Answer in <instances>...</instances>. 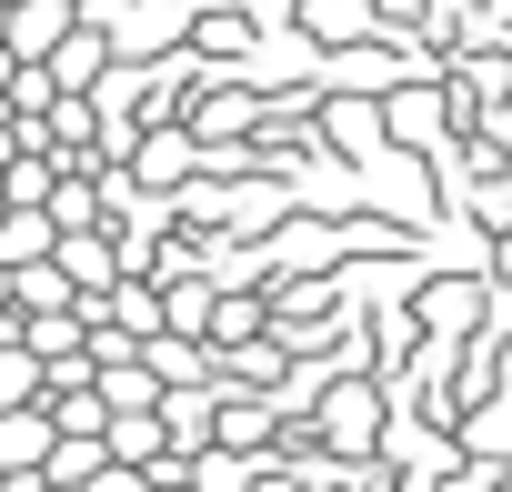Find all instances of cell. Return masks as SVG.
Segmentation results:
<instances>
[{
    "label": "cell",
    "mask_w": 512,
    "mask_h": 492,
    "mask_svg": "<svg viewBox=\"0 0 512 492\" xmlns=\"http://www.w3.org/2000/svg\"><path fill=\"white\" fill-rule=\"evenodd\" d=\"M51 452H61V422L51 412H11V422H0V472H11V482H41Z\"/></svg>",
    "instance_id": "cell-2"
},
{
    "label": "cell",
    "mask_w": 512,
    "mask_h": 492,
    "mask_svg": "<svg viewBox=\"0 0 512 492\" xmlns=\"http://www.w3.org/2000/svg\"><path fill=\"white\" fill-rule=\"evenodd\" d=\"M0 262H11V272L61 262V221H51V211H11V221H0Z\"/></svg>",
    "instance_id": "cell-3"
},
{
    "label": "cell",
    "mask_w": 512,
    "mask_h": 492,
    "mask_svg": "<svg viewBox=\"0 0 512 492\" xmlns=\"http://www.w3.org/2000/svg\"><path fill=\"white\" fill-rule=\"evenodd\" d=\"M61 272H71V292L121 282V262H111V241H101V231H71V241H61Z\"/></svg>",
    "instance_id": "cell-5"
},
{
    "label": "cell",
    "mask_w": 512,
    "mask_h": 492,
    "mask_svg": "<svg viewBox=\"0 0 512 492\" xmlns=\"http://www.w3.org/2000/svg\"><path fill=\"white\" fill-rule=\"evenodd\" d=\"M11 412H41V362L21 342H0V422H11Z\"/></svg>",
    "instance_id": "cell-6"
},
{
    "label": "cell",
    "mask_w": 512,
    "mask_h": 492,
    "mask_svg": "<svg viewBox=\"0 0 512 492\" xmlns=\"http://www.w3.org/2000/svg\"><path fill=\"white\" fill-rule=\"evenodd\" d=\"M101 61H111V41L81 21V31L61 41V61H51V91H91V81H101Z\"/></svg>",
    "instance_id": "cell-4"
},
{
    "label": "cell",
    "mask_w": 512,
    "mask_h": 492,
    "mask_svg": "<svg viewBox=\"0 0 512 492\" xmlns=\"http://www.w3.org/2000/svg\"><path fill=\"white\" fill-rule=\"evenodd\" d=\"M81 21H71V0H31V11H11V31H0V51H11L21 71L31 61H61V41H71Z\"/></svg>",
    "instance_id": "cell-1"
}]
</instances>
